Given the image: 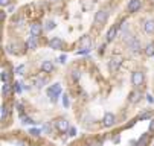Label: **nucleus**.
I'll use <instances>...</instances> for the list:
<instances>
[{
    "label": "nucleus",
    "instance_id": "obj_16",
    "mask_svg": "<svg viewBox=\"0 0 154 146\" xmlns=\"http://www.w3.org/2000/svg\"><path fill=\"white\" fill-rule=\"evenodd\" d=\"M46 84H48V81H46L44 78H35V81H34V85L37 88H43Z\"/></svg>",
    "mask_w": 154,
    "mask_h": 146
},
{
    "label": "nucleus",
    "instance_id": "obj_31",
    "mask_svg": "<svg viewBox=\"0 0 154 146\" xmlns=\"http://www.w3.org/2000/svg\"><path fill=\"white\" fill-rule=\"evenodd\" d=\"M69 136H70V137H75V136H76V128L72 127V128L69 129Z\"/></svg>",
    "mask_w": 154,
    "mask_h": 146
},
{
    "label": "nucleus",
    "instance_id": "obj_33",
    "mask_svg": "<svg viewBox=\"0 0 154 146\" xmlns=\"http://www.w3.org/2000/svg\"><path fill=\"white\" fill-rule=\"evenodd\" d=\"M43 131H44V132H48V134L50 132V127H49L48 123H44V125H43Z\"/></svg>",
    "mask_w": 154,
    "mask_h": 146
},
{
    "label": "nucleus",
    "instance_id": "obj_29",
    "mask_svg": "<svg viewBox=\"0 0 154 146\" xmlns=\"http://www.w3.org/2000/svg\"><path fill=\"white\" fill-rule=\"evenodd\" d=\"M63 105H64L66 108H69V107H70V102H69V99H67V96H66V95L63 96Z\"/></svg>",
    "mask_w": 154,
    "mask_h": 146
},
{
    "label": "nucleus",
    "instance_id": "obj_34",
    "mask_svg": "<svg viewBox=\"0 0 154 146\" xmlns=\"http://www.w3.org/2000/svg\"><path fill=\"white\" fill-rule=\"evenodd\" d=\"M148 131H150V132H154V119H153V120L150 122V127H148Z\"/></svg>",
    "mask_w": 154,
    "mask_h": 146
},
{
    "label": "nucleus",
    "instance_id": "obj_23",
    "mask_svg": "<svg viewBox=\"0 0 154 146\" xmlns=\"http://www.w3.org/2000/svg\"><path fill=\"white\" fill-rule=\"evenodd\" d=\"M29 134L34 136V137H40L41 136V129L40 128H32V129H29Z\"/></svg>",
    "mask_w": 154,
    "mask_h": 146
},
{
    "label": "nucleus",
    "instance_id": "obj_13",
    "mask_svg": "<svg viewBox=\"0 0 154 146\" xmlns=\"http://www.w3.org/2000/svg\"><path fill=\"white\" fill-rule=\"evenodd\" d=\"M2 91H3V96H5V97H8V96L11 95V91H12L11 84H9V82H3V85H2Z\"/></svg>",
    "mask_w": 154,
    "mask_h": 146
},
{
    "label": "nucleus",
    "instance_id": "obj_22",
    "mask_svg": "<svg viewBox=\"0 0 154 146\" xmlns=\"http://www.w3.org/2000/svg\"><path fill=\"white\" fill-rule=\"evenodd\" d=\"M116 31H118V28H111V29L108 31V34H107V40H108V41H111V40L115 38V35H116Z\"/></svg>",
    "mask_w": 154,
    "mask_h": 146
},
{
    "label": "nucleus",
    "instance_id": "obj_28",
    "mask_svg": "<svg viewBox=\"0 0 154 146\" xmlns=\"http://www.w3.org/2000/svg\"><path fill=\"white\" fill-rule=\"evenodd\" d=\"M44 28H46V31H52L53 28H55V23H53V22H50V20H49V22L46 23V26H44Z\"/></svg>",
    "mask_w": 154,
    "mask_h": 146
},
{
    "label": "nucleus",
    "instance_id": "obj_11",
    "mask_svg": "<svg viewBox=\"0 0 154 146\" xmlns=\"http://www.w3.org/2000/svg\"><path fill=\"white\" fill-rule=\"evenodd\" d=\"M40 34H41V24H38V23L31 24V35L32 37H38Z\"/></svg>",
    "mask_w": 154,
    "mask_h": 146
},
{
    "label": "nucleus",
    "instance_id": "obj_12",
    "mask_svg": "<svg viewBox=\"0 0 154 146\" xmlns=\"http://www.w3.org/2000/svg\"><path fill=\"white\" fill-rule=\"evenodd\" d=\"M144 29H145V32H148V34H153L154 32V20H146L145 24H144Z\"/></svg>",
    "mask_w": 154,
    "mask_h": 146
},
{
    "label": "nucleus",
    "instance_id": "obj_25",
    "mask_svg": "<svg viewBox=\"0 0 154 146\" xmlns=\"http://www.w3.org/2000/svg\"><path fill=\"white\" fill-rule=\"evenodd\" d=\"M2 81L3 82H9V72H6V70L2 72Z\"/></svg>",
    "mask_w": 154,
    "mask_h": 146
},
{
    "label": "nucleus",
    "instance_id": "obj_21",
    "mask_svg": "<svg viewBox=\"0 0 154 146\" xmlns=\"http://www.w3.org/2000/svg\"><path fill=\"white\" fill-rule=\"evenodd\" d=\"M6 116H8V107L2 105V108H0V117H2V120H5Z\"/></svg>",
    "mask_w": 154,
    "mask_h": 146
},
{
    "label": "nucleus",
    "instance_id": "obj_5",
    "mask_svg": "<svg viewBox=\"0 0 154 146\" xmlns=\"http://www.w3.org/2000/svg\"><path fill=\"white\" fill-rule=\"evenodd\" d=\"M120 65H122V59H120L119 56H113L110 59V63H108V69L111 72H118Z\"/></svg>",
    "mask_w": 154,
    "mask_h": 146
},
{
    "label": "nucleus",
    "instance_id": "obj_26",
    "mask_svg": "<svg viewBox=\"0 0 154 146\" xmlns=\"http://www.w3.org/2000/svg\"><path fill=\"white\" fill-rule=\"evenodd\" d=\"M72 78L75 79V81H78V79L81 78V73H79V70H72Z\"/></svg>",
    "mask_w": 154,
    "mask_h": 146
},
{
    "label": "nucleus",
    "instance_id": "obj_3",
    "mask_svg": "<svg viewBox=\"0 0 154 146\" xmlns=\"http://www.w3.org/2000/svg\"><path fill=\"white\" fill-rule=\"evenodd\" d=\"M144 73L142 72H134L131 75V84L134 85V87H140V85L144 84Z\"/></svg>",
    "mask_w": 154,
    "mask_h": 146
},
{
    "label": "nucleus",
    "instance_id": "obj_18",
    "mask_svg": "<svg viewBox=\"0 0 154 146\" xmlns=\"http://www.w3.org/2000/svg\"><path fill=\"white\" fill-rule=\"evenodd\" d=\"M140 91H136V93H131V96H130V102H133V104H137L139 101H140Z\"/></svg>",
    "mask_w": 154,
    "mask_h": 146
},
{
    "label": "nucleus",
    "instance_id": "obj_8",
    "mask_svg": "<svg viewBox=\"0 0 154 146\" xmlns=\"http://www.w3.org/2000/svg\"><path fill=\"white\" fill-rule=\"evenodd\" d=\"M128 46H130V49L133 52H139L140 50V43H139V40H136V38H130L128 40Z\"/></svg>",
    "mask_w": 154,
    "mask_h": 146
},
{
    "label": "nucleus",
    "instance_id": "obj_32",
    "mask_svg": "<svg viewBox=\"0 0 154 146\" xmlns=\"http://www.w3.org/2000/svg\"><path fill=\"white\" fill-rule=\"evenodd\" d=\"M66 61H67V56H66V55H61L58 58V63H61V64H64Z\"/></svg>",
    "mask_w": 154,
    "mask_h": 146
},
{
    "label": "nucleus",
    "instance_id": "obj_7",
    "mask_svg": "<svg viewBox=\"0 0 154 146\" xmlns=\"http://www.w3.org/2000/svg\"><path fill=\"white\" fill-rule=\"evenodd\" d=\"M55 127L60 129V131H67V129H70V127H69V122L66 120V119H58V120L55 122Z\"/></svg>",
    "mask_w": 154,
    "mask_h": 146
},
{
    "label": "nucleus",
    "instance_id": "obj_1",
    "mask_svg": "<svg viewBox=\"0 0 154 146\" xmlns=\"http://www.w3.org/2000/svg\"><path fill=\"white\" fill-rule=\"evenodd\" d=\"M60 95H61V85L60 84H53L48 88V96H49V99L52 102H57Z\"/></svg>",
    "mask_w": 154,
    "mask_h": 146
},
{
    "label": "nucleus",
    "instance_id": "obj_19",
    "mask_svg": "<svg viewBox=\"0 0 154 146\" xmlns=\"http://www.w3.org/2000/svg\"><path fill=\"white\" fill-rule=\"evenodd\" d=\"M145 54L148 55V56H153V55H154V44H153V43L146 44V47H145Z\"/></svg>",
    "mask_w": 154,
    "mask_h": 146
},
{
    "label": "nucleus",
    "instance_id": "obj_14",
    "mask_svg": "<svg viewBox=\"0 0 154 146\" xmlns=\"http://www.w3.org/2000/svg\"><path fill=\"white\" fill-rule=\"evenodd\" d=\"M41 70L46 72V73H50V72L53 70V64H52V61H43V64H41Z\"/></svg>",
    "mask_w": 154,
    "mask_h": 146
},
{
    "label": "nucleus",
    "instance_id": "obj_30",
    "mask_svg": "<svg viewBox=\"0 0 154 146\" xmlns=\"http://www.w3.org/2000/svg\"><path fill=\"white\" fill-rule=\"evenodd\" d=\"M14 88H15V91H17V93H22V91H23L22 84H20V82H15V84H14Z\"/></svg>",
    "mask_w": 154,
    "mask_h": 146
},
{
    "label": "nucleus",
    "instance_id": "obj_4",
    "mask_svg": "<svg viewBox=\"0 0 154 146\" xmlns=\"http://www.w3.org/2000/svg\"><path fill=\"white\" fill-rule=\"evenodd\" d=\"M102 122H104V127H105V128H110V127H113V125H115L116 117H115V114H113V113H105Z\"/></svg>",
    "mask_w": 154,
    "mask_h": 146
},
{
    "label": "nucleus",
    "instance_id": "obj_6",
    "mask_svg": "<svg viewBox=\"0 0 154 146\" xmlns=\"http://www.w3.org/2000/svg\"><path fill=\"white\" fill-rule=\"evenodd\" d=\"M49 44H50V49H53V50H61V49H63V46H64L63 40H61V38H58V37L52 38Z\"/></svg>",
    "mask_w": 154,
    "mask_h": 146
},
{
    "label": "nucleus",
    "instance_id": "obj_9",
    "mask_svg": "<svg viewBox=\"0 0 154 146\" xmlns=\"http://www.w3.org/2000/svg\"><path fill=\"white\" fill-rule=\"evenodd\" d=\"M90 44H92V41H90L89 35L81 37V40H79V46H81V49H90Z\"/></svg>",
    "mask_w": 154,
    "mask_h": 146
},
{
    "label": "nucleus",
    "instance_id": "obj_17",
    "mask_svg": "<svg viewBox=\"0 0 154 146\" xmlns=\"http://www.w3.org/2000/svg\"><path fill=\"white\" fill-rule=\"evenodd\" d=\"M148 140H150V136H148V134H144V136L137 140L136 146H145L146 143H148Z\"/></svg>",
    "mask_w": 154,
    "mask_h": 146
},
{
    "label": "nucleus",
    "instance_id": "obj_20",
    "mask_svg": "<svg viewBox=\"0 0 154 146\" xmlns=\"http://www.w3.org/2000/svg\"><path fill=\"white\" fill-rule=\"evenodd\" d=\"M20 119H22V123H28V125H32V123H35L34 120H32L31 117H28V116H24V114H20Z\"/></svg>",
    "mask_w": 154,
    "mask_h": 146
},
{
    "label": "nucleus",
    "instance_id": "obj_2",
    "mask_svg": "<svg viewBox=\"0 0 154 146\" xmlns=\"http://www.w3.org/2000/svg\"><path fill=\"white\" fill-rule=\"evenodd\" d=\"M107 18H108V11L107 9L98 11L96 15H95V24H104L107 22Z\"/></svg>",
    "mask_w": 154,
    "mask_h": 146
},
{
    "label": "nucleus",
    "instance_id": "obj_36",
    "mask_svg": "<svg viewBox=\"0 0 154 146\" xmlns=\"http://www.w3.org/2000/svg\"><path fill=\"white\" fill-rule=\"evenodd\" d=\"M11 0H0V3H2V6H6V5H9Z\"/></svg>",
    "mask_w": 154,
    "mask_h": 146
},
{
    "label": "nucleus",
    "instance_id": "obj_24",
    "mask_svg": "<svg viewBox=\"0 0 154 146\" xmlns=\"http://www.w3.org/2000/svg\"><path fill=\"white\" fill-rule=\"evenodd\" d=\"M151 116H153L151 111H144V113H140V114H139V119H140V120H144V119H150Z\"/></svg>",
    "mask_w": 154,
    "mask_h": 146
},
{
    "label": "nucleus",
    "instance_id": "obj_27",
    "mask_svg": "<svg viewBox=\"0 0 154 146\" xmlns=\"http://www.w3.org/2000/svg\"><path fill=\"white\" fill-rule=\"evenodd\" d=\"M23 72H24V65L23 64H20V65L15 67V73H17V75H23Z\"/></svg>",
    "mask_w": 154,
    "mask_h": 146
},
{
    "label": "nucleus",
    "instance_id": "obj_35",
    "mask_svg": "<svg viewBox=\"0 0 154 146\" xmlns=\"http://www.w3.org/2000/svg\"><path fill=\"white\" fill-rule=\"evenodd\" d=\"M89 52H90V49H81L78 52V55H84V54H89Z\"/></svg>",
    "mask_w": 154,
    "mask_h": 146
},
{
    "label": "nucleus",
    "instance_id": "obj_10",
    "mask_svg": "<svg viewBox=\"0 0 154 146\" xmlns=\"http://www.w3.org/2000/svg\"><path fill=\"white\" fill-rule=\"evenodd\" d=\"M140 8V0H130L128 3V12H136Z\"/></svg>",
    "mask_w": 154,
    "mask_h": 146
},
{
    "label": "nucleus",
    "instance_id": "obj_15",
    "mask_svg": "<svg viewBox=\"0 0 154 146\" xmlns=\"http://www.w3.org/2000/svg\"><path fill=\"white\" fill-rule=\"evenodd\" d=\"M26 46H28L29 49H37V46H38V43H37V37H29L28 38V43H26Z\"/></svg>",
    "mask_w": 154,
    "mask_h": 146
},
{
    "label": "nucleus",
    "instance_id": "obj_37",
    "mask_svg": "<svg viewBox=\"0 0 154 146\" xmlns=\"http://www.w3.org/2000/svg\"><path fill=\"white\" fill-rule=\"evenodd\" d=\"M146 99H148V102H150V104H154V99H153V96L146 95Z\"/></svg>",
    "mask_w": 154,
    "mask_h": 146
}]
</instances>
